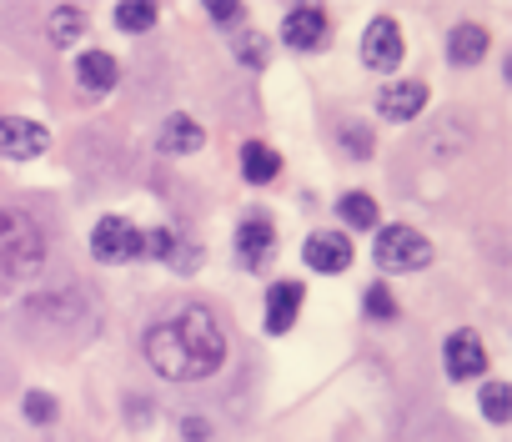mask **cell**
Here are the masks:
<instances>
[{"label":"cell","mask_w":512,"mask_h":442,"mask_svg":"<svg viewBox=\"0 0 512 442\" xmlns=\"http://www.w3.org/2000/svg\"><path fill=\"white\" fill-rule=\"evenodd\" d=\"M277 171H282V156H277L272 146H262V141H246V146H241V176H246V181L267 186V181H277Z\"/></svg>","instance_id":"9a60e30c"},{"label":"cell","mask_w":512,"mask_h":442,"mask_svg":"<svg viewBox=\"0 0 512 442\" xmlns=\"http://www.w3.org/2000/svg\"><path fill=\"white\" fill-rule=\"evenodd\" d=\"M156 146H161V156H186V151H201V146H206V131H201L186 111H176V116H166Z\"/></svg>","instance_id":"7c38bea8"},{"label":"cell","mask_w":512,"mask_h":442,"mask_svg":"<svg viewBox=\"0 0 512 442\" xmlns=\"http://www.w3.org/2000/svg\"><path fill=\"white\" fill-rule=\"evenodd\" d=\"M337 211H342L347 227H362V232H367V227H377V201H372L367 191H347Z\"/></svg>","instance_id":"e0dca14e"},{"label":"cell","mask_w":512,"mask_h":442,"mask_svg":"<svg viewBox=\"0 0 512 442\" xmlns=\"http://www.w3.org/2000/svg\"><path fill=\"white\" fill-rule=\"evenodd\" d=\"M367 317H377V322H392L397 317V302H392L387 287H367Z\"/></svg>","instance_id":"603a6c76"},{"label":"cell","mask_w":512,"mask_h":442,"mask_svg":"<svg viewBox=\"0 0 512 442\" xmlns=\"http://www.w3.org/2000/svg\"><path fill=\"white\" fill-rule=\"evenodd\" d=\"M51 146V131L41 121H26V116H0V156L6 161H31Z\"/></svg>","instance_id":"8992f818"},{"label":"cell","mask_w":512,"mask_h":442,"mask_svg":"<svg viewBox=\"0 0 512 442\" xmlns=\"http://www.w3.org/2000/svg\"><path fill=\"white\" fill-rule=\"evenodd\" d=\"M277 252V232H272V221L267 216H246L241 221V232H236V257L246 272H262Z\"/></svg>","instance_id":"9c48e42d"},{"label":"cell","mask_w":512,"mask_h":442,"mask_svg":"<svg viewBox=\"0 0 512 442\" xmlns=\"http://www.w3.org/2000/svg\"><path fill=\"white\" fill-rule=\"evenodd\" d=\"M241 16V6H236V0H211V21H221V26H231Z\"/></svg>","instance_id":"484cf974"},{"label":"cell","mask_w":512,"mask_h":442,"mask_svg":"<svg viewBox=\"0 0 512 442\" xmlns=\"http://www.w3.org/2000/svg\"><path fill=\"white\" fill-rule=\"evenodd\" d=\"M236 61H246V66H262V61H267V41H262V36H246V41L236 46Z\"/></svg>","instance_id":"d4e9b609"},{"label":"cell","mask_w":512,"mask_h":442,"mask_svg":"<svg viewBox=\"0 0 512 442\" xmlns=\"http://www.w3.org/2000/svg\"><path fill=\"white\" fill-rule=\"evenodd\" d=\"M206 432H211V427H206L201 417H186V437H206Z\"/></svg>","instance_id":"4316f807"},{"label":"cell","mask_w":512,"mask_h":442,"mask_svg":"<svg viewBox=\"0 0 512 442\" xmlns=\"http://www.w3.org/2000/svg\"><path fill=\"white\" fill-rule=\"evenodd\" d=\"M116 76H121V71H116V61H111L106 51H86V56L76 61V81H81L86 91H96V96H101V91H111V86H116Z\"/></svg>","instance_id":"2e32d148"},{"label":"cell","mask_w":512,"mask_h":442,"mask_svg":"<svg viewBox=\"0 0 512 442\" xmlns=\"http://www.w3.org/2000/svg\"><path fill=\"white\" fill-rule=\"evenodd\" d=\"M302 257H307V267H312V272L337 277V272H347V267H352V242H347L342 232H312V237H307V247H302Z\"/></svg>","instance_id":"30bf717a"},{"label":"cell","mask_w":512,"mask_h":442,"mask_svg":"<svg viewBox=\"0 0 512 442\" xmlns=\"http://www.w3.org/2000/svg\"><path fill=\"white\" fill-rule=\"evenodd\" d=\"M46 267V232L36 227V216L0 206V277L26 282Z\"/></svg>","instance_id":"7a4b0ae2"},{"label":"cell","mask_w":512,"mask_h":442,"mask_svg":"<svg viewBox=\"0 0 512 442\" xmlns=\"http://www.w3.org/2000/svg\"><path fill=\"white\" fill-rule=\"evenodd\" d=\"M362 61L372 71H397L402 66V31H397L392 16L367 21V31H362Z\"/></svg>","instance_id":"52a82bcc"},{"label":"cell","mask_w":512,"mask_h":442,"mask_svg":"<svg viewBox=\"0 0 512 442\" xmlns=\"http://www.w3.org/2000/svg\"><path fill=\"white\" fill-rule=\"evenodd\" d=\"M372 257H377L382 272H422V267L432 262V242H427L417 227L397 221V227H382V232H377Z\"/></svg>","instance_id":"3957f363"},{"label":"cell","mask_w":512,"mask_h":442,"mask_svg":"<svg viewBox=\"0 0 512 442\" xmlns=\"http://www.w3.org/2000/svg\"><path fill=\"white\" fill-rule=\"evenodd\" d=\"M487 31L482 26H452V36H447V61L452 66H477L482 56H487Z\"/></svg>","instance_id":"5bb4252c"},{"label":"cell","mask_w":512,"mask_h":442,"mask_svg":"<svg viewBox=\"0 0 512 442\" xmlns=\"http://www.w3.org/2000/svg\"><path fill=\"white\" fill-rule=\"evenodd\" d=\"M116 26L126 36H141V31L156 26V6H151V0H126V6H116Z\"/></svg>","instance_id":"ac0fdd59"},{"label":"cell","mask_w":512,"mask_h":442,"mask_svg":"<svg viewBox=\"0 0 512 442\" xmlns=\"http://www.w3.org/2000/svg\"><path fill=\"white\" fill-rule=\"evenodd\" d=\"M507 402H512L507 382H487V387H482V417H492V422H507Z\"/></svg>","instance_id":"44dd1931"},{"label":"cell","mask_w":512,"mask_h":442,"mask_svg":"<svg viewBox=\"0 0 512 442\" xmlns=\"http://www.w3.org/2000/svg\"><path fill=\"white\" fill-rule=\"evenodd\" d=\"M302 297H307V287H302V282H292V277L267 287V332H272V337H282V332L297 322Z\"/></svg>","instance_id":"8fae6325"},{"label":"cell","mask_w":512,"mask_h":442,"mask_svg":"<svg viewBox=\"0 0 512 442\" xmlns=\"http://www.w3.org/2000/svg\"><path fill=\"white\" fill-rule=\"evenodd\" d=\"M422 106H427V86H422V81H397V86H387L382 101H377V111H382L387 121H412Z\"/></svg>","instance_id":"4fadbf2b"},{"label":"cell","mask_w":512,"mask_h":442,"mask_svg":"<svg viewBox=\"0 0 512 442\" xmlns=\"http://www.w3.org/2000/svg\"><path fill=\"white\" fill-rule=\"evenodd\" d=\"M91 257L106 262V267L136 262V257H146V232H136L126 216H101L96 232H91Z\"/></svg>","instance_id":"277c9868"},{"label":"cell","mask_w":512,"mask_h":442,"mask_svg":"<svg viewBox=\"0 0 512 442\" xmlns=\"http://www.w3.org/2000/svg\"><path fill=\"white\" fill-rule=\"evenodd\" d=\"M442 362H447V377L452 382H472V377L487 372V347H482V337L472 327H462V332H452L442 342Z\"/></svg>","instance_id":"5b68a950"},{"label":"cell","mask_w":512,"mask_h":442,"mask_svg":"<svg viewBox=\"0 0 512 442\" xmlns=\"http://www.w3.org/2000/svg\"><path fill=\"white\" fill-rule=\"evenodd\" d=\"M327 36H332V26H327V11H322V6H297V11H287V21H282V41H287L292 51H322Z\"/></svg>","instance_id":"ba28073f"},{"label":"cell","mask_w":512,"mask_h":442,"mask_svg":"<svg viewBox=\"0 0 512 442\" xmlns=\"http://www.w3.org/2000/svg\"><path fill=\"white\" fill-rule=\"evenodd\" d=\"M146 362L166 382H201L226 362V332L216 327L206 307L186 302L146 332Z\"/></svg>","instance_id":"6da1fadb"},{"label":"cell","mask_w":512,"mask_h":442,"mask_svg":"<svg viewBox=\"0 0 512 442\" xmlns=\"http://www.w3.org/2000/svg\"><path fill=\"white\" fill-rule=\"evenodd\" d=\"M342 146H347L357 161H367V156H372V146H377V136H372L362 121H347V126H342Z\"/></svg>","instance_id":"ffe728a7"},{"label":"cell","mask_w":512,"mask_h":442,"mask_svg":"<svg viewBox=\"0 0 512 442\" xmlns=\"http://www.w3.org/2000/svg\"><path fill=\"white\" fill-rule=\"evenodd\" d=\"M146 257H156V262H176V232H171V227H156V232L146 237Z\"/></svg>","instance_id":"7402d4cb"},{"label":"cell","mask_w":512,"mask_h":442,"mask_svg":"<svg viewBox=\"0 0 512 442\" xmlns=\"http://www.w3.org/2000/svg\"><path fill=\"white\" fill-rule=\"evenodd\" d=\"M26 422H56V397L51 392H26Z\"/></svg>","instance_id":"cb8c5ba5"},{"label":"cell","mask_w":512,"mask_h":442,"mask_svg":"<svg viewBox=\"0 0 512 442\" xmlns=\"http://www.w3.org/2000/svg\"><path fill=\"white\" fill-rule=\"evenodd\" d=\"M76 36H86V11L61 6V11L51 16V41H56V46H76Z\"/></svg>","instance_id":"d6986e66"}]
</instances>
